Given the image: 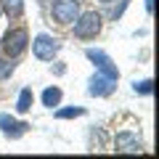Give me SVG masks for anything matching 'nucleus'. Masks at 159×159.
I'll return each instance as SVG.
<instances>
[{
  "label": "nucleus",
  "instance_id": "1",
  "mask_svg": "<svg viewBox=\"0 0 159 159\" xmlns=\"http://www.w3.org/2000/svg\"><path fill=\"white\" fill-rule=\"evenodd\" d=\"M27 43H29V34L24 27H16V29H8L3 34V43H0V53L6 58H16L27 51Z\"/></svg>",
  "mask_w": 159,
  "mask_h": 159
},
{
  "label": "nucleus",
  "instance_id": "2",
  "mask_svg": "<svg viewBox=\"0 0 159 159\" xmlns=\"http://www.w3.org/2000/svg\"><path fill=\"white\" fill-rule=\"evenodd\" d=\"M72 24H74V37H80V40H93L98 32H101V13L88 11V13H82V16H77Z\"/></svg>",
  "mask_w": 159,
  "mask_h": 159
},
{
  "label": "nucleus",
  "instance_id": "3",
  "mask_svg": "<svg viewBox=\"0 0 159 159\" xmlns=\"http://www.w3.org/2000/svg\"><path fill=\"white\" fill-rule=\"evenodd\" d=\"M58 40L56 37H51V34H45V32H40L37 37L32 40V53L40 58V61H53V56L58 53Z\"/></svg>",
  "mask_w": 159,
  "mask_h": 159
},
{
  "label": "nucleus",
  "instance_id": "4",
  "mask_svg": "<svg viewBox=\"0 0 159 159\" xmlns=\"http://www.w3.org/2000/svg\"><path fill=\"white\" fill-rule=\"evenodd\" d=\"M51 13L58 24H72L80 16V0H53Z\"/></svg>",
  "mask_w": 159,
  "mask_h": 159
},
{
  "label": "nucleus",
  "instance_id": "5",
  "mask_svg": "<svg viewBox=\"0 0 159 159\" xmlns=\"http://www.w3.org/2000/svg\"><path fill=\"white\" fill-rule=\"evenodd\" d=\"M85 56H88V61H93V64H96V69H98L101 74H106V77H111V80H119L117 64H114V61H111V58H109L103 51H98V48H88V51H85Z\"/></svg>",
  "mask_w": 159,
  "mask_h": 159
},
{
  "label": "nucleus",
  "instance_id": "6",
  "mask_svg": "<svg viewBox=\"0 0 159 159\" xmlns=\"http://www.w3.org/2000/svg\"><path fill=\"white\" fill-rule=\"evenodd\" d=\"M114 151L117 154H138L143 151V143L138 138V133H130V130H122L114 135Z\"/></svg>",
  "mask_w": 159,
  "mask_h": 159
},
{
  "label": "nucleus",
  "instance_id": "7",
  "mask_svg": "<svg viewBox=\"0 0 159 159\" xmlns=\"http://www.w3.org/2000/svg\"><path fill=\"white\" fill-rule=\"evenodd\" d=\"M114 90H117V80L106 77V74H101V72L93 74L90 82H88V93L96 96V98H106V96H111Z\"/></svg>",
  "mask_w": 159,
  "mask_h": 159
},
{
  "label": "nucleus",
  "instance_id": "8",
  "mask_svg": "<svg viewBox=\"0 0 159 159\" xmlns=\"http://www.w3.org/2000/svg\"><path fill=\"white\" fill-rule=\"evenodd\" d=\"M27 122H19V119H13L11 114H0V130H3V135L11 138V141H16V138H21L24 133H27Z\"/></svg>",
  "mask_w": 159,
  "mask_h": 159
},
{
  "label": "nucleus",
  "instance_id": "9",
  "mask_svg": "<svg viewBox=\"0 0 159 159\" xmlns=\"http://www.w3.org/2000/svg\"><path fill=\"white\" fill-rule=\"evenodd\" d=\"M61 98H64V93H61V88H45L43 90V106H48V109H53V106H58L61 103Z\"/></svg>",
  "mask_w": 159,
  "mask_h": 159
},
{
  "label": "nucleus",
  "instance_id": "10",
  "mask_svg": "<svg viewBox=\"0 0 159 159\" xmlns=\"http://www.w3.org/2000/svg\"><path fill=\"white\" fill-rule=\"evenodd\" d=\"M32 103H34V96H32V88H24L21 93H19V101H16V109L21 114H27L29 109H32Z\"/></svg>",
  "mask_w": 159,
  "mask_h": 159
},
{
  "label": "nucleus",
  "instance_id": "11",
  "mask_svg": "<svg viewBox=\"0 0 159 159\" xmlns=\"http://www.w3.org/2000/svg\"><path fill=\"white\" fill-rule=\"evenodd\" d=\"M0 3H3V11H6L8 16H13V19L21 16V11H24V0H0Z\"/></svg>",
  "mask_w": 159,
  "mask_h": 159
},
{
  "label": "nucleus",
  "instance_id": "12",
  "mask_svg": "<svg viewBox=\"0 0 159 159\" xmlns=\"http://www.w3.org/2000/svg\"><path fill=\"white\" fill-rule=\"evenodd\" d=\"M85 109L82 106H72V109H56V119H74V117H82Z\"/></svg>",
  "mask_w": 159,
  "mask_h": 159
},
{
  "label": "nucleus",
  "instance_id": "13",
  "mask_svg": "<svg viewBox=\"0 0 159 159\" xmlns=\"http://www.w3.org/2000/svg\"><path fill=\"white\" fill-rule=\"evenodd\" d=\"M13 69H16V64H13V58H0V80H8L13 74Z\"/></svg>",
  "mask_w": 159,
  "mask_h": 159
},
{
  "label": "nucleus",
  "instance_id": "14",
  "mask_svg": "<svg viewBox=\"0 0 159 159\" xmlns=\"http://www.w3.org/2000/svg\"><path fill=\"white\" fill-rule=\"evenodd\" d=\"M133 90H135V93H143V96H151L154 82H151V80H141V82L135 80V82H133Z\"/></svg>",
  "mask_w": 159,
  "mask_h": 159
},
{
  "label": "nucleus",
  "instance_id": "15",
  "mask_svg": "<svg viewBox=\"0 0 159 159\" xmlns=\"http://www.w3.org/2000/svg\"><path fill=\"white\" fill-rule=\"evenodd\" d=\"M146 11H148V13L154 11V0H146Z\"/></svg>",
  "mask_w": 159,
  "mask_h": 159
},
{
  "label": "nucleus",
  "instance_id": "16",
  "mask_svg": "<svg viewBox=\"0 0 159 159\" xmlns=\"http://www.w3.org/2000/svg\"><path fill=\"white\" fill-rule=\"evenodd\" d=\"M101 3H111V0H101Z\"/></svg>",
  "mask_w": 159,
  "mask_h": 159
}]
</instances>
